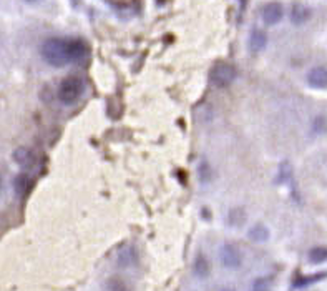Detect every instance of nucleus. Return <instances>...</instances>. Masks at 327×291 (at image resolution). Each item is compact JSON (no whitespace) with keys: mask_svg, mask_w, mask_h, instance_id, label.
Masks as SVG:
<instances>
[{"mask_svg":"<svg viewBox=\"0 0 327 291\" xmlns=\"http://www.w3.org/2000/svg\"><path fill=\"white\" fill-rule=\"evenodd\" d=\"M42 57L52 67H65L85 59L86 45L80 40L48 39L42 45Z\"/></svg>","mask_w":327,"mask_h":291,"instance_id":"1","label":"nucleus"},{"mask_svg":"<svg viewBox=\"0 0 327 291\" xmlns=\"http://www.w3.org/2000/svg\"><path fill=\"white\" fill-rule=\"evenodd\" d=\"M83 88H85V85H83L82 79H78V77H68V79H65L60 83L56 95H58V100L64 105H72V103H75L82 97Z\"/></svg>","mask_w":327,"mask_h":291,"instance_id":"2","label":"nucleus"},{"mask_svg":"<svg viewBox=\"0 0 327 291\" xmlns=\"http://www.w3.org/2000/svg\"><path fill=\"white\" fill-rule=\"evenodd\" d=\"M236 75H238V72L234 69V65L221 62V64H216L211 69L210 79L212 82V85H216L220 88H224V87H230L231 83L234 82Z\"/></svg>","mask_w":327,"mask_h":291,"instance_id":"3","label":"nucleus"},{"mask_svg":"<svg viewBox=\"0 0 327 291\" xmlns=\"http://www.w3.org/2000/svg\"><path fill=\"white\" fill-rule=\"evenodd\" d=\"M220 258H221L222 266H226L230 269L240 268L241 261H242L240 249H238L234 245H224V246H222L221 251H220Z\"/></svg>","mask_w":327,"mask_h":291,"instance_id":"4","label":"nucleus"},{"mask_svg":"<svg viewBox=\"0 0 327 291\" xmlns=\"http://www.w3.org/2000/svg\"><path fill=\"white\" fill-rule=\"evenodd\" d=\"M261 15H262V20L268 25H276L281 22L284 17V9L279 2H271V4L264 5Z\"/></svg>","mask_w":327,"mask_h":291,"instance_id":"5","label":"nucleus"},{"mask_svg":"<svg viewBox=\"0 0 327 291\" xmlns=\"http://www.w3.org/2000/svg\"><path fill=\"white\" fill-rule=\"evenodd\" d=\"M138 259V254H136V249L133 246H123L120 248V251L116 253V263L120 264L122 268H128V266H133Z\"/></svg>","mask_w":327,"mask_h":291,"instance_id":"6","label":"nucleus"},{"mask_svg":"<svg viewBox=\"0 0 327 291\" xmlns=\"http://www.w3.org/2000/svg\"><path fill=\"white\" fill-rule=\"evenodd\" d=\"M308 83L314 88H327V69L316 67L308 74Z\"/></svg>","mask_w":327,"mask_h":291,"instance_id":"7","label":"nucleus"},{"mask_svg":"<svg viewBox=\"0 0 327 291\" xmlns=\"http://www.w3.org/2000/svg\"><path fill=\"white\" fill-rule=\"evenodd\" d=\"M14 160H15V163H18L20 166L28 168V166H32L35 163V155L30 148L20 147L14 152Z\"/></svg>","mask_w":327,"mask_h":291,"instance_id":"8","label":"nucleus"},{"mask_svg":"<svg viewBox=\"0 0 327 291\" xmlns=\"http://www.w3.org/2000/svg\"><path fill=\"white\" fill-rule=\"evenodd\" d=\"M310 19V9L306 7L302 4H296L292 10H290V20L296 25H302Z\"/></svg>","mask_w":327,"mask_h":291,"instance_id":"9","label":"nucleus"},{"mask_svg":"<svg viewBox=\"0 0 327 291\" xmlns=\"http://www.w3.org/2000/svg\"><path fill=\"white\" fill-rule=\"evenodd\" d=\"M268 44V35L262 30H252L251 37H249V49L251 52H261Z\"/></svg>","mask_w":327,"mask_h":291,"instance_id":"10","label":"nucleus"},{"mask_svg":"<svg viewBox=\"0 0 327 291\" xmlns=\"http://www.w3.org/2000/svg\"><path fill=\"white\" fill-rule=\"evenodd\" d=\"M30 186H32V180H30L27 175H18L14 181V188H15V191H17V195H20V196L27 195Z\"/></svg>","mask_w":327,"mask_h":291,"instance_id":"11","label":"nucleus"},{"mask_svg":"<svg viewBox=\"0 0 327 291\" xmlns=\"http://www.w3.org/2000/svg\"><path fill=\"white\" fill-rule=\"evenodd\" d=\"M194 274L198 278H206L208 274H210V263H208V259L203 256V254H198L194 259Z\"/></svg>","mask_w":327,"mask_h":291,"instance_id":"12","label":"nucleus"},{"mask_svg":"<svg viewBox=\"0 0 327 291\" xmlns=\"http://www.w3.org/2000/svg\"><path fill=\"white\" fill-rule=\"evenodd\" d=\"M249 238H251L252 241L262 243L269 238V230L264 225L259 223V225H254L251 230H249Z\"/></svg>","mask_w":327,"mask_h":291,"instance_id":"13","label":"nucleus"},{"mask_svg":"<svg viewBox=\"0 0 327 291\" xmlns=\"http://www.w3.org/2000/svg\"><path fill=\"white\" fill-rule=\"evenodd\" d=\"M309 259L312 263H324L327 259V248H324V246L312 248L309 251Z\"/></svg>","mask_w":327,"mask_h":291,"instance_id":"14","label":"nucleus"},{"mask_svg":"<svg viewBox=\"0 0 327 291\" xmlns=\"http://www.w3.org/2000/svg\"><path fill=\"white\" fill-rule=\"evenodd\" d=\"M244 220H246V213L241 208H234V210L230 211V223L232 226H240Z\"/></svg>","mask_w":327,"mask_h":291,"instance_id":"15","label":"nucleus"},{"mask_svg":"<svg viewBox=\"0 0 327 291\" xmlns=\"http://www.w3.org/2000/svg\"><path fill=\"white\" fill-rule=\"evenodd\" d=\"M106 291H126V284L120 278H112L106 283Z\"/></svg>","mask_w":327,"mask_h":291,"instance_id":"16","label":"nucleus"},{"mask_svg":"<svg viewBox=\"0 0 327 291\" xmlns=\"http://www.w3.org/2000/svg\"><path fill=\"white\" fill-rule=\"evenodd\" d=\"M252 291H269V279L258 278L252 284Z\"/></svg>","mask_w":327,"mask_h":291,"instance_id":"17","label":"nucleus"},{"mask_svg":"<svg viewBox=\"0 0 327 291\" xmlns=\"http://www.w3.org/2000/svg\"><path fill=\"white\" fill-rule=\"evenodd\" d=\"M28 2H38V0H28Z\"/></svg>","mask_w":327,"mask_h":291,"instance_id":"18","label":"nucleus"},{"mask_svg":"<svg viewBox=\"0 0 327 291\" xmlns=\"http://www.w3.org/2000/svg\"><path fill=\"white\" fill-rule=\"evenodd\" d=\"M222 291H232V289H222Z\"/></svg>","mask_w":327,"mask_h":291,"instance_id":"19","label":"nucleus"},{"mask_svg":"<svg viewBox=\"0 0 327 291\" xmlns=\"http://www.w3.org/2000/svg\"><path fill=\"white\" fill-rule=\"evenodd\" d=\"M0 186H2V180H0Z\"/></svg>","mask_w":327,"mask_h":291,"instance_id":"20","label":"nucleus"}]
</instances>
